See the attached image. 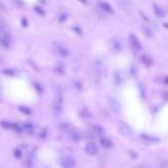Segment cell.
Instances as JSON below:
<instances>
[{
  "instance_id": "cell-1",
  "label": "cell",
  "mask_w": 168,
  "mask_h": 168,
  "mask_svg": "<svg viewBox=\"0 0 168 168\" xmlns=\"http://www.w3.org/2000/svg\"><path fill=\"white\" fill-rule=\"evenodd\" d=\"M118 131H119L120 135L123 136L124 138H131L133 136V131L130 128L129 125H127L126 123H121L118 127Z\"/></svg>"
},
{
  "instance_id": "cell-2",
  "label": "cell",
  "mask_w": 168,
  "mask_h": 168,
  "mask_svg": "<svg viewBox=\"0 0 168 168\" xmlns=\"http://www.w3.org/2000/svg\"><path fill=\"white\" fill-rule=\"evenodd\" d=\"M129 41H130V45L132 48H134L135 50H141L142 47V43H141L139 38L135 34H131L129 36Z\"/></svg>"
},
{
  "instance_id": "cell-3",
  "label": "cell",
  "mask_w": 168,
  "mask_h": 168,
  "mask_svg": "<svg viewBox=\"0 0 168 168\" xmlns=\"http://www.w3.org/2000/svg\"><path fill=\"white\" fill-rule=\"evenodd\" d=\"M108 105L114 113L120 112V103L114 97H108Z\"/></svg>"
},
{
  "instance_id": "cell-4",
  "label": "cell",
  "mask_w": 168,
  "mask_h": 168,
  "mask_svg": "<svg viewBox=\"0 0 168 168\" xmlns=\"http://www.w3.org/2000/svg\"><path fill=\"white\" fill-rule=\"evenodd\" d=\"M86 152H88V154L91 155H95L97 154L98 149H97V147H96V145L95 144V143H88L85 147Z\"/></svg>"
},
{
  "instance_id": "cell-5",
  "label": "cell",
  "mask_w": 168,
  "mask_h": 168,
  "mask_svg": "<svg viewBox=\"0 0 168 168\" xmlns=\"http://www.w3.org/2000/svg\"><path fill=\"white\" fill-rule=\"evenodd\" d=\"M98 6H99L101 8V10L104 11L105 13H108V14H112L113 13L112 7H111L110 4H108L107 2H98Z\"/></svg>"
},
{
  "instance_id": "cell-6",
  "label": "cell",
  "mask_w": 168,
  "mask_h": 168,
  "mask_svg": "<svg viewBox=\"0 0 168 168\" xmlns=\"http://www.w3.org/2000/svg\"><path fill=\"white\" fill-rule=\"evenodd\" d=\"M100 145L103 149H110L113 147V144L111 142V140L107 139V138H101L100 139Z\"/></svg>"
},
{
  "instance_id": "cell-7",
  "label": "cell",
  "mask_w": 168,
  "mask_h": 168,
  "mask_svg": "<svg viewBox=\"0 0 168 168\" xmlns=\"http://www.w3.org/2000/svg\"><path fill=\"white\" fill-rule=\"evenodd\" d=\"M142 62L145 66H147V67H150V66H152V64H154V60H152V58L150 57L149 55L145 54V55L142 56Z\"/></svg>"
},
{
  "instance_id": "cell-8",
  "label": "cell",
  "mask_w": 168,
  "mask_h": 168,
  "mask_svg": "<svg viewBox=\"0 0 168 168\" xmlns=\"http://www.w3.org/2000/svg\"><path fill=\"white\" fill-rule=\"evenodd\" d=\"M62 165L66 168H72L73 166H75V161L71 157H65L62 160Z\"/></svg>"
},
{
  "instance_id": "cell-9",
  "label": "cell",
  "mask_w": 168,
  "mask_h": 168,
  "mask_svg": "<svg viewBox=\"0 0 168 168\" xmlns=\"http://www.w3.org/2000/svg\"><path fill=\"white\" fill-rule=\"evenodd\" d=\"M154 14L156 15L157 17H164V12H163V10H162V8L160 6H158V5H156V4H154Z\"/></svg>"
},
{
  "instance_id": "cell-10",
  "label": "cell",
  "mask_w": 168,
  "mask_h": 168,
  "mask_svg": "<svg viewBox=\"0 0 168 168\" xmlns=\"http://www.w3.org/2000/svg\"><path fill=\"white\" fill-rule=\"evenodd\" d=\"M93 132H95V134L96 136H103V134H104V129L100 125H95L93 126Z\"/></svg>"
},
{
  "instance_id": "cell-11",
  "label": "cell",
  "mask_w": 168,
  "mask_h": 168,
  "mask_svg": "<svg viewBox=\"0 0 168 168\" xmlns=\"http://www.w3.org/2000/svg\"><path fill=\"white\" fill-rule=\"evenodd\" d=\"M142 138L144 139L145 141L147 142H150V143H158L159 140L155 137H152V136H149V135H142Z\"/></svg>"
},
{
  "instance_id": "cell-12",
  "label": "cell",
  "mask_w": 168,
  "mask_h": 168,
  "mask_svg": "<svg viewBox=\"0 0 168 168\" xmlns=\"http://www.w3.org/2000/svg\"><path fill=\"white\" fill-rule=\"evenodd\" d=\"M162 97H163L164 100L168 101V93H162Z\"/></svg>"
}]
</instances>
